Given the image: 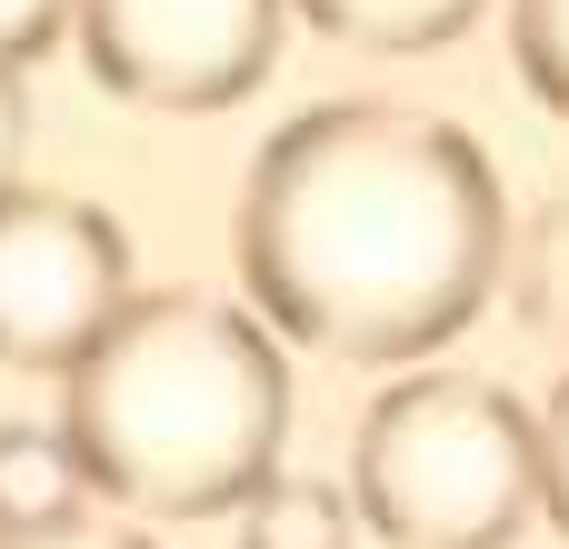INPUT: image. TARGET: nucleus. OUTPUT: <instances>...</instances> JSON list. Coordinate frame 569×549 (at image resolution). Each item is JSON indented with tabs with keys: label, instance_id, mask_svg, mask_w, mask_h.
<instances>
[{
	"label": "nucleus",
	"instance_id": "nucleus-7",
	"mask_svg": "<svg viewBox=\"0 0 569 549\" xmlns=\"http://www.w3.org/2000/svg\"><path fill=\"white\" fill-rule=\"evenodd\" d=\"M310 30H330V40H350V50H390V60H410V50H440V40H460L490 0H290Z\"/></svg>",
	"mask_w": 569,
	"mask_h": 549
},
{
	"label": "nucleus",
	"instance_id": "nucleus-11",
	"mask_svg": "<svg viewBox=\"0 0 569 549\" xmlns=\"http://www.w3.org/2000/svg\"><path fill=\"white\" fill-rule=\"evenodd\" d=\"M0 549H150V530L70 510V520H40V530H0Z\"/></svg>",
	"mask_w": 569,
	"mask_h": 549
},
{
	"label": "nucleus",
	"instance_id": "nucleus-14",
	"mask_svg": "<svg viewBox=\"0 0 569 549\" xmlns=\"http://www.w3.org/2000/svg\"><path fill=\"white\" fill-rule=\"evenodd\" d=\"M20 150H30V90H20V60H0V190L20 180Z\"/></svg>",
	"mask_w": 569,
	"mask_h": 549
},
{
	"label": "nucleus",
	"instance_id": "nucleus-5",
	"mask_svg": "<svg viewBox=\"0 0 569 549\" xmlns=\"http://www.w3.org/2000/svg\"><path fill=\"white\" fill-rule=\"evenodd\" d=\"M290 0H80V60L130 110H230L270 80Z\"/></svg>",
	"mask_w": 569,
	"mask_h": 549
},
{
	"label": "nucleus",
	"instance_id": "nucleus-2",
	"mask_svg": "<svg viewBox=\"0 0 569 549\" xmlns=\"http://www.w3.org/2000/svg\"><path fill=\"white\" fill-rule=\"evenodd\" d=\"M60 430L90 490L130 520H240L280 480L290 440V340L230 290H140L70 370Z\"/></svg>",
	"mask_w": 569,
	"mask_h": 549
},
{
	"label": "nucleus",
	"instance_id": "nucleus-12",
	"mask_svg": "<svg viewBox=\"0 0 569 549\" xmlns=\"http://www.w3.org/2000/svg\"><path fill=\"white\" fill-rule=\"evenodd\" d=\"M540 520L569 540V380L550 390V410H540Z\"/></svg>",
	"mask_w": 569,
	"mask_h": 549
},
{
	"label": "nucleus",
	"instance_id": "nucleus-4",
	"mask_svg": "<svg viewBox=\"0 0 569 549\" xmlns=\"http://www.w3.org/2000/svg\"><path fill=\"white\" fill-rule=\"evenodd\" d=\"M140 300L130 240L80 190H0V370H70Z\"/></svg>",
	"mask_w": 569,
	"mask_h": 549
},
{
	"label": "nucleus",
	"instance_id": "nucleus-8",
	"mask_svg": "<svg viewBox=\"0 0 569 549\" xmlns=\"http://www.w3.org/2000/svg\"><path fill=\"white\" fill-rule=\"evenodd\" d=\"M360 500L320 490V480H260L240 500V549H350Z\"/></svg>",
	"mask_w": 569,
	"mask_h": 549
},
{
	"label": "nucleus",
	"instance_id": "nucleus-1",
	"mask_svg": "<svg viewBox=\"0 0 569 549\" xmlns=\"http://www.w3.org/2000/svg\"><path fill=\"white\" fill-rule=\"evenodd\" d=\"M510 210L490 150L410 100H320L260 140L240 190V290L290 350L410 370L500 290Z\"/></svg>",
	"mask_w": 569,
	"mask_h": 549
},
{
	"label": "nucleus",
	"instance_id": "nucleus-9",
	"mask_svg": "<svg viewBox=\"0 0 569 549\" xmlns=\"http://www.w3.org/2000/svg\"><path fill=\"white\" fill-rule=\"evenodd\" d=\"M510 60H520V90L569 120V0H510Z\"/></svg>",
	"mask_w": 569,
	"mask_h": 549
},
{
	"label": "nucleus",
	"instance_id": "nucleus-6",
	"mask_svg": "<svg viewBox=\"0 0 569 549\" xmlns=\"http://www.w3.org/2000/svg\"><path fill=\"white\" fill-rule=\"evenodd\" d=\"M90 500V470L70 450L60 420H0V530H40L70 520Z\"/></svg>",
	"mask_w": 569,
	"mask_h": 549
},
{
	"label": "nucleus",
	"instance_id": "nucleus-3",
	"mask_svg": "<svg viewBox=\"0 0 569 549\" xmlns=\"http://www.w3.org/2000/svg\"><path fill=\"white\" fill-rule=\"evenodd\" d=\"M350 500L390 549H510L540 520V410L470 370H400L350 430Z\"/></svg>",
	"mask_w": 569,
	"mask_h": 549
},
{
	"label": "nucleus",
	"instance_id": "nucleus-10",
	"mask_svg": "<svg viewBox=\"0 0 569 549\" xmlns=\"http://www.w3.org/2000/svg\"><path fill=\"white\" fill-rule=\"evenodd\" d=\"M60 30H80V0H0V60H40Z\"/></svg>",
	"mask_w": 569,
	"mask_h": 549
},
{
	"label": "nucleus",
	"instance_id": "nucleus-13",
	"mask_svg": "<svg viewBox=\"0 0 569 549\" xmlns=\"http://www.w3.org/2000/svg\"><path fill=\"white\" fill-rule=\"evenodd\" d=\"M530 320H569V220H550V240L530 260Z\"/></svg>",
	"mask_w": 569,
	"mask_h": 549
}]
</instances>
